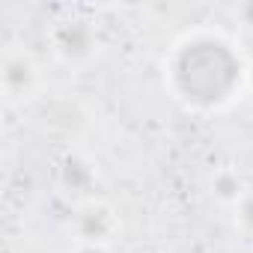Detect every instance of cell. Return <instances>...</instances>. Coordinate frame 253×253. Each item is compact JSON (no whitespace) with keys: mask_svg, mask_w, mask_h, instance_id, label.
<instances>
[{"mask_svg":"<svg viewBox=\"0 0 253 253\" xmlns=\"http://www.w3.org/2000/svg\"><path fill=\"white\" fill-rule=\"evenodd\" d=\"M54 42H57V51L66 60H84L95 48V33H92V27L86 21H66L57 30Z\"/></svg>","mask_w":253,"mask_h":253,"instance_id":"7a4b0ae2","label":"cell"},{"mask_svg":"<svg viewBox=\"0 0 253 253\" xmlns=\"http://www.w3.org/2000/svg\"><path fill=\"white\" fill-rule=\"evenodd\" d=\"M238 84L241 60L217 36L188 39L173 57V86L185 101L197 107L223 104L238 89Z\"/></svg>","mask_w":253,"mask_h":253,"instance_id":"6da1fadb","label":"cell"},{"mask_svg":"<svg viewBox=\"0 0 253 253\" xmlns=\"http://www.w3.org/2000/svg\"><path fill=\"white\" fill-rule=\"evenodd\" d=\"M36 84V72H33V63L27 57H9L6 66H3V86L9 95L21 98L33 89Z\"/></svg>","mask_w":253,"mask_h":253,"instance_id":"3957f363","label":"cell"},{"mask_svg":"<svg viewBox=\"0 0 253 253\" xmlns=\"http://www.w3.org/2000/svg\"><path fill=\"white\" fill-rule=\"evenodd\" d=\"M75 253H101L95 244H86V247H81V250H75Z\"/></svg>","mask_w":253,"mask_h":253,"instance_id":"ba28073f","label":"cell"},{"mask_svg":"<svg viewBox=\"0 0 253 253\" xmlns=\"http://www.w3.org/2000/svg\"><path fill=\"white\" fill-rule=\"evenodd\" d=\"M241 18H244L247 24H253V3H247V6H241Z\"/></svg>","mask_w":253,"mask_h":253,"instance_id":"52a82bcc","label":"cell"},{"mask_svg":"<svg viewBox=\"0 0 253 253\" xmlns=\"http://www.w3.org/2000/svg\"><path fill=\"white\" fill-rule=\"evenodd\" d=\"M110 229H113V217H110V211H107L104 206H89V209H84V214L78 217V232H81L89 244H95L98 238H104Z\"/></svg>","mask_w":253,"mask_h":253,"instance_id":"277c9868","label":"cell"},{"mask_svg":"<svg viewBox=\"0 0 253 253\" xmlns=\"http://www.w3.org/2000/svg\"><path fill=\"white\" fill-rule=\"evenodd\" d=\"M214 194H217L220 200H235V197L241 194V182H238V176H232V173H220V176L214 179Z\"/></svg>","mask_w":253,"mask_h":253,"instance_id":"5b68a950","label":"cell"},{"mask_svg":"<svg viewBox=\"0 0 253 253\" xmlns=\"http://www.w3.org/2000/svg\"><path fill=\"white\" fill-rule=\"evenodd\" d=\"M241 217H244V223H247V226L253 229V197H250V200L244 203V214H241Z\"/></svg>","mask_w":253,"mask_h":253,"instance_id":"8992f818","label":"cell"}]
</instances>
